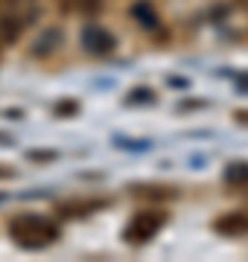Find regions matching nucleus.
Segmentation results:
<instances>
[{"label": "nucleus", "instance_id": "1", "mask_svg": "<svg viewBox=\"0 0 248 262\" xmlns=\"http://www.w3.org/2000/svg\"><path fill=\"white\" fill-rule=\"evenodd\" d=\"M9 233L12 239L27 248V251H38V248H47L58 239V227L44 219V215H35V213H24L18 219H12L9 225Z\"/></svg>", "mask_w": 248, "mask_h": 262}, {"label": "nucleus", "instance_id": "2", "mask_svg": "<svg viewBox=\"0 0 248 262\" xmlns=\"http://www.w3.org/2000/svg\"><path fill=\"white\" fill-rule=\"evenodd\" d=\"M167 225V213L163 210H143V213H137L126 225L123 236H126V242L129 245H143L149 242L152 236H158V230Z\"/></svg>", "mask_w": 248, "mask_h": 262}, {"label": "nucleus", "instance_id": "3", "mask_svg": "<svg viewBox=\"0 0 248 262\" xmlns=\"http://www.w3.org/2000/svg\"><path fill=\"white\" fill-rule=\"evenodd\" d=\"M82 47H85L88 53H94V56H108V53L114 50V35H111L108 29L91 24V27L82 29Z\"/></svg>", "mask_w": 248, "mask_h": 262}, {"label": "nucleus", "instance_id": "4", "mask_svg": "<svg viewBox=\"0 0 248 262\" xmlns=\"http://www.w3.org/2000/svg\"><path fill=\"white\" fill-rule=\"evenodd\" d=\"M213 230L222 236H242L248 233V210H234L213 222Z\"/></svg>", "mask_w": 248, "mask_h": 262}, {"label": "nucleus", "instance_id": "5", "mask_svg": "<svg viewBox=\"0 0 248 262\" xmlns=\"http://www.w3.org/2000/svg\"><path fill=\"white\" fill-rule=\"evenodd\" d=\"M132 18L137 20V24H143L146 29H155L158 27V15H155V9H152V3L149 0H137L132 6Z\"/></svg>", "mask_w": 248, "mask_h": 262}, {"label": "nucleus", "instance_id": "6", "mask_svg": "<svg viewBox=\"0 0 248 262\" xmlns=\"http://www.w3.org/2000/svg\"><path fill=\"white\" fill-rule=\"evenodd\" d=\"M108 201H102V198H96V201H67V204L58 207V213L61 215H85V213H94V210H99Z\"/></svg>", "mask_w": 248, "mask_h": 262}, {"label": "nucleus", "instance_id": "7", "mask_svg": "<svg viewBox=\"0 0 248 262\" xmlns=\"http://www.w3.org/2000/svg\"><path fill=\"white\" fill-rule=\"evenodd\" d=\"M132 192L137 198H158V201H163V198H175V189L155 187V184H140V187H132Z\"/></svg>", "mask_w": 248, "mask_h": 262}, {"label": "nucleus", "instance_id": "8", "mask_svg": "<svg viewBox=\"0 0 248 262\" xmlns=\"http://www.w3.org/2000/svg\"><path fill=\"white\" fill-rule=\"evenodd\" d=\"M225 181L228 184H234V187H248V163H228V169H225Z\"/></svg>", "mask_w": 248, "mask_h": 262}, {"label": "nucleus", "instance_id": "9", "mask_svg": "<svg viewBox=\"0 0 248 262\" xmlns=\"http://www.w3.org/2000/svg\"><path fill=\"white\" fill-rule=\"evenodd\" d=\"M0 35H3V41H15V38L20 35V20L3 18L0 20Z\"/></svg>", "mask_w": 248, "mask_h": 262}, {"label": "nucleus", "instance_id": "10", "mask_svg": "<svg viewBox=\"0 0 248 262\" xmlns=\"http://www.w3.org/2000/svg\"><path fill=\"white\" fill-rule=\"evenodd\" d=\"M56 111H58V114H73V111H76V105H73V102H61Z\"/></svg>", "mask_w": 248, "mask_h": 262}, {"label": "nucleus", "instance_id": "11", "mask_svg": "<svg viewBox=\"0 0 248 262\" xmlns=\"http://www.w3.org/2000/svg\"><path fill=\"white\" fill-rule=\"evenodd\" d=\"M134 99H143V102H149V99H152V94H149V91H134Z\"/></svg>", "mask_w": 248, "mask_h": 262}, {"label": "nucleus", "instance_id": "12", "mask_svg": "<svg viewBox=\"0 0 248 262\" xmlns=\"http://www.w3.org/2000/svg\"><path fill=\"white\" fill-rule=\"evenodd\" d=\"M12 175H15L12 169H0V178H12Z\"/></svg>", "mask_w": 248, "mask_h": 262}, {"label": "nucleus", "instance_id": "13", "mask_svg": "<svg viewBox=\"0 0 248 262\" xmlns=\"http://www.w3.org/2000/svg\"><path fill=\"white\" fill-rule=\"evenodd\" d=\"M237 117H239V122H248V111H239Z\"/></svg>", "mask_w": 248, "mask_h": 262}, {"label": "nucleus", "instance_id": "14", "mask_svg": "<svg viewBox=\"0 0 248 262\" xmlns=\"http://www.w3.org/2000/svg\"><path fill=\"white\" fill-rule=\"evenodd\" d=\"M239 88H248V76H239Z\"/></svg>", "mask_w": 248, "mask_h": 262}]
</instances>
